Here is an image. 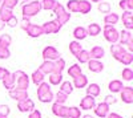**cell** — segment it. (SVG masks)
I'll use <instances>...</instances> for the list:
<instances>
[{"instance_id":"d6986e66","label":"cell","mask_w":133,"mask_h":118,"mask_svg":"<svg viewBox=\"0 0 133 118\" xmlns=\"http://www.w3.org/2000/svg\"><path fill=\"white\" fill-rule=\"evenodd\" d=\"M116 61H118V62H121V64H124V65H130V64L133 62V55L130 52H125V53H123V55H118V56H115L113 57Z\"/></svg>"},{"instance_id":"603a6c76","label":"cell","mask_w":133,"mask_h":118,"mask_svg":"<svg viewBox=\"0 0 133 118\" xmlns=\"http://www.w3.org/2000/svg\"><path fill=\"white\" fill-rule=\"evenodd\" d=\"M14 16V9H9V8H5V7H0V20L3 23H7V21Z\"/></svg>"},{"instance_id":"f1b7e54d","label":"cell","mask_w":133,"mask_h":118,"mask_svg":"<svg viewBox=\"0 0 133 118\" xmlns=\"http://www.w3.org/2000/svg\"><path fill=\"white\" fill-rule=\"evenodd\" d=\"M118 20H120V17L117 13H107L104 17V23H105V25H113L115 27V24H117Z\"/></svg>"},{"instance_id":"1f68e13d","label":"cell","mask_w":133,"mask_h":118,"mask_svg":"<svg viewBox=\"0 0 133 118\" xmlns=\"http://www.w3.org/2000/svg\"><path fill=\"white\" fill-rule=\"evenodd\" d=\"M100 32H101V27H100L98 24H96V23L89 24L88 28H87L88 36H97V35H100Z\"/></svg>"},{"instance_id":"9c48e42d","label":"cell","mask_w":133,"mask_h":118,"mask_svg":"<svg viewBox=\"0 0 133 118\" xmlns=\"http://www.w3.org/2000/svg\"><path fill=\"white\" fill-rule=\"evenodd\" d=\"M44 35H52V33H59V31L61 29V25L57 23V20H51L47 21L41 25Z\"/></svg>"},{"instance_id":"7dc6e473","label":"cell","mask_w":133,"mask_h":118,"mask_svg":"<svg viewBox=\"0 0 133 118\" xmlns=\"http://www.w3.org/2000/svg\"><path fill=\"white\" fill-rule=\"evenodd\" d=\"M11 56V52L8 48H3V47H0V60H5V58H9Z\"/></svg>"},{"instance_id":"ba28073f","label":"cell","mask_w":133,"mask_h":118,"mask_svg":"<svg viewBox=\"0 0 133 118\" xmlns=\"http://www.w3.org/2000/svg\"><path fill=\"white\" fill-rule=\"evenodd\" d=\"M60 52L55 48V47H52V45H48V47H45L43 49V58L44 60H48V61H56V60H59L60 58Z\"/></svg>"},{"instance_id":"681fc988","label":"cell","mask_w":133,"mask_h":118,"mask_svg":"<svg viewBox=\"0 0 133 118\" xmlns=\"http://www.w3.org/2000/svg\"><path fill=\"white\" fill-rule=\"evenodd\" d=\"M19 23H20L19 25L21 27V29H24V31H25V29H27V28H28V27L32 24V23H31V20H29L28 17H23V20L19 21Z\"/></svg>"},{"instance_id":"9a60e30c","label":"cell","mask_w":133,"mask_h":118,"mask_svg":"<svg viewBox=\"0 0 133 118\" xmlns=\"http://www.w3.org/2000/svg\"><path fill=\"white\" fill-rule=\"evenodd\" d=\"M25 32H27V35L29 36V37H40L41 35H44V32H43V28H41V25H37V24H31L27 29H25Z\"/></svg>"},{"instance_id":"ab89813d","label":"cell","mask_w":133,"mask_h":118,"mask_svg":"<svg viewBox=\"0 0 133 118\" xmlns=\"http://www.w3.org/2000/svg\"><path fill=\"white\" fill-rule=\"evenodd\" d=\"M118 7L123 11H132L133 9V0H120Z\"/></svg>"},{"instance_id":"d6a6232c","label":"cell","mask_w":133,"mask_h":118,"mask_svg":"<svg viewBox=\"0 0 133 118\" xmlns=\"http://www.w3.org/2000/svg\"><path fill=\"white\" fill-rule=\"evenodd\" d=\"M60 92H63L64 94L69 95L72 92H73V85L71 81H63L60 84Z\"/></svg>"},{"instance_id":"cb8c5ba5","label":"cell","mask_w":133,"mask_h":118,"mask_svg":"<svg viewBox=\"0 0 133 118\" xmlns=\"http://www.w3.org/2000/svg\"><path fill=\"white\" fill-rule=\"evenodd\" d=\"M123 88H124L123 81H120V80H112L108 84V89L112 93H120Z\"/></svg>"},{"instance_id":"f35d334b","label":"cell","mask_w":133,"mask_h":118,"mask_svg":"<svg viewBox=\"0 0 133 118\" xmlns=\"http://www.w3.org/2000/svg\"><path fill=\"white\" fill-rule=\"evenodd\" d=\"M68 118H81V109L71 106L68 109Z\"/></svg>"},{"instance_id":"680465c9","label":"cell","mask_w":133,"mask_h":118,"mask_svg":"<svg viewBox=\"0 0 133 118\" xmlns=\"http://www.w3.org/2000/svg\"><path fill=\"white\" fill-rule=\"evenodd\" d=\"M23 2H27L28 3V2H32V0H23Z\"/></svg>"},{"instance_id":"3957f363","label":"cell","mask_w":133,"mask_h":118,"mask_svg":"<svg viewBox=\"0 0 133 118\" xmlns=\"http://www.w3.org/2000/svg\"><path fill=\"white\" fill-rule=\"evenodd\" d=\"M15 78V88L19 90H28L29 88V76L23 70H16L12 73Z\"/></svg>"},{"instance_id":"836d02e7","label":"cell","mask_w":133,"mask_h":118,"mask_svg":"<svg viewBox=\"0 0 133 118\" xmlns=\"http://www.w3.org/2000/svg\"><path fill=\"white\" fill-rule=\"evenodd\" d=\"M128 52L123 45H120V44H112L110 45V53H112V56H118V55H123V53Z\"/></svg>"},{"instance_id":"8992f818","label":"cell","mask_w":133,"mask_h":118,"mask_svg":"<svg viewBox=\"0 0 133 118\" xmlns=\"http://www.w3.org/2000/svg\"><path fill=\"white\" fill-rule=\"evenodd\" d=\"M118 41H120V45H128V52L132 53L133 50V35H132V32L130 31H121L118 32Z\"/></svg>"},{"instance_id":"4fadbf2b","label":"cell","mask_w":133,"mask_h":118,"mask_svg":"<svg viewBox=\"0 0 133 118\" xmlns=\"http://www.w3.org/2000/svg\"><path fill=\"white\" fill-rule=\"evenodd\" d=\"M120 95H121V100L125 104H133V88L132 86H124L120 92Z\"/></svg>"},{"instance_id":"5b68a950","label":"cell","mask_w":133,"mask_h":118,"mask_svg":"<svg viewBox=\"0 0 133 118\" xmlns=\"http://www.w3.org/2000/svg\"><path fill=\"white\" fill-rule=\"evenodd\" d=\"M53 13L56 15V20H57V23H59L61 27H63L64 24L68 23L69 19H71V13L66 12L65 7H64L63 4H60V3H57L56 7L53 8Z\"/></svg>"},{"instance_id":"bcb514c9","label":"cell","mask_w":133,"mask_h":118,"mask_svg":"<svg viewBox=\"0 0 133 118\" xmlns=\"http://www.w3.org/2000/svg\"><path fill=\"white\" fill-rule=\"evenodd\" d=\"M11 113V109L8 105H0V117H8Z\"/></svg>"},{"instance_id":"7a4b0ae2","label":"cell","mask_w":133,"mask_h":118,"mask_svg":"<svg viewBox=\"0 0 133 118\" xmlns=\"http://www.w3.org/2000/svg\"><path fill=\"white\" fill-rule=\"evenodd\" d=\"M37 98L43 104H48L53 101V93L48 82H41L37 85Z\"/></svg>"},{"instance_id":"6f0895ef","label":"cell","mask_w":133,"mask_h":118,"mask_svg":"<svg viewBox=\"0 0 133 118\" xmlns=\"http://www.w3.org/2000/svg\"><path fill=\"white\" fill-rule=\"evenodd\" d=\"M91 2H93V3H101L103 0H91Z\"/></svg>"},{"instance_id":"d4e9b609","label":"cell","mask_w":133,"mask_h":118,"mask_svg":"<svg viewBox=\"0 0 133 118\" xmlns=\"http://www.w3.org/2000/svg\"><path fill=\"white\" fill-rule=\"evenodd\" d=\"M87 36H88L87 28H84V27H76V28L73 29V37L76 39V41L84 40Z\"/></svg>"},{"instance_id":"f546056e","label":"cell","mask_w":133,"mask_h":118,"mask_svg":"<svg viewBox=\"0 0 133 118\" xmlns=\"http://www.w3.org/2000/svg\"><path fill=\"white\" fill-rule=\"evenodd\" d=\"M81 73H83V69L79 64H73V65L69 67V69H68V76L72 77V78H76L77 76H80Z\"/></svg>"},{"instance_id":"91938a15","label":"cell","mask_w":133,"mask_h":118,"mask_svg":"<svg viewBox=\"0 0 133 118\" xmlns=\"http://www.w3.org/2000/svg\"><path fill=\"white\" fill-rule=\"evenodd\" d=\"M0 118H5V117H0Z\"/></svg>"},{"instance_id":"e0dca14e","label":"cell","mask_w":133,"mask_h":118,"mask_svg":"<svg viewBox=\"0 0 133 118\" xmlns=\"http://www.w3.org/2000/svg\"><path fill=\"white\" fill-rule=\"evenodd\" d=\"M121 19H123V24H124L125 29L132 31L133 29V13H132V11H124Z\"/></svg>"},{"instance_id":"83f0119b","label":"cell","mask_w":133,"mask_h":118,"mask_svg":"<svg viewBox=\"0 0 133 118\" xmlns=\"http://www.w3.org/2000/svg\"><path fill=\"white\" fill-rule=\"evenodd\" d=\"M55 62V68H53V73L52 74H63V70L65 68V60L64 58H59L56 61H53Z\"/></svg>"},{"instance_id":"4316f807","label":"cell","mask_w":133,"mask_h":118,"mask_svg":"<svg viewBox=\"0 0 133 118\" xmlns=\"http://www.w3.org/2000/svg\"><path fill=\"white\" fill-rule=\"evenodd\" d=\"M2 82H3V85H4L5 89L12 90V89L15 88V78H14V74H12V73L7 74V76L2 80Z\"/></svg>"},{"instance_id":"ffe728a7","label":"cell","mask_w":133,"mask_h":118,"mask_svg":"<svg viewBox=\"0 0 133 118\" xmlns=\"http://www.w3.org/2000/svg\"><path fill=\"white\" fill-rule=\"evenodd\" d=\"M105 56V50L103 47H93L89 52V57L91 60H100V58H103Z\"/></svg>"},{"instance_id":"30bf717a","label":"cell","mask_w":133,"mask_h":118,"mask_svg":"<svg viewBox=\"0 0 133 118\" xmlns=\"http://www.w3.org/2000/svg\"><path fill=\"white\" fill-rule=\"evenodd\" d=\"M17 109L21 113H31L32 110H35V102H33L31 98L19 101L17 102Z\"/></svg>"},{"instance_id":"f907efd6","label":"cell","mask_w":133,"mask_h":118,"mask_svg":"<svg viewBox=\"0 0 133 118\" xmlns=\"http://www.w3.org/2000/svg\"><path fill=\"white\" fill-rule=\"evenodd\" d=\"M19 24V20H17V17L14 15L12 17H11L8 21H7V23H5V25H8V27H11V28H14V27H16Z\"/></svg>"},{"instance_id":"52a82bcc","label":"cell","mask_w":133,"mask_h":118,"mask_svg":"<svg viewBox=\"0 0 133 118\" xmlns=\"http://www.w3.org/2000/svg\"><path fill=\"white\" fill-rule=\"evenodd\" d=\"M104 39L110 44H117L118 42V31L113 25H105L104 27Z\"/></svg>"},{"instance_id":"60d3db41","label":"cell","mask_w":133,"mask_h":118,"mask_svg":"<svg viewBox=\"0 0 133 118\" xmlns=\"http://www.w3.org/2000/svg\"><path fill=\"white\" fill-rule=\"evenodd\" d=\"M48 80L51 85H60L63 82V74H49Z\"/></svg>"},{"instance_id":"5bb4252c","label":"cell","mask_w":133,"mask_h":118,"mask_svg":"<svg viewBox=\"0 0 133 118\" xmlns=\"http://www.w3.org/2000/svg\"><path fill=\"white\" fill-rule=\"evenodd\" d=\"M9 97L15 100V101H23V100H27L29 98L28 95V90H19V89H12L9 90Z\"/></svg>"},{"instance_id":"db71d44e","label":"cell","mask_w":133,"mask_h":118,"mask_svg":"<svg viewBox=\"0 0 133 118\" xmlns=\"http://www.w3.org/2000/svg\"><path fill=\"white\" fill-rule=\"evenodd\" d=\"M107 118H124V117H121L118 113H109L107 115Z\"/></svg>"},{"instance_id":"ac0fdd59","label":"cell","mask_w":133,"mask_h":118,"mask_svg":"<svg viewBox=\"0 0 133 118\" xmlns=\"http://www.w3.org/2000/svg\"><path fill=\"white\" fill-rule=\"evenodd\" d=\"M87 64H88V69L93 73H100L104 69V64L100 60H89Z\"/></svg>"},{"instance_id":"7bdbcfd3","label":"cell","mask_w":133,"mask_h":118,"mask_svg":"<svg viewBox=\"0 0 133 118\" xmlns=\"http://www.w3.org/2000/svg\"><path fill=\"white\" fill-rule=\"evenodd\" d=\"M123 80L124 81H132L133 80V70L130 68H124L123 69Z\"/></svg>"},{"instance_id":"8d00e7d4","label":"cell","mask_w":133,"mask_h":118,"mask_svg":"<svg viewBox=\"0 0 133 118\" xmlns=\"http://www.w3.org/2000/svg\"><path fill=\"white\" fill-rule=\"evenodd\" d=\"M76 58H77V61H79L80 64H87L88 61L91 60V57H89V52L88 50H85V49H83L79 55L76 56Z\"/></svg>"},{"instance_id":"f6af8a7d","label":"cell","mask_w":133,"mask_h":118,"mask_svg":"<svg viewBox=\"0 0 133 118\" xmlns=\"http://www.w3.org/2000/svg\"><path fill=\"white\" fill-rule=\"evenodd\" d=\"M17 3H19V0H3V7H5V8H9V9H14L16 5H17Z\"/></svg>"},{"instance_id":"ee69618b","label":"cell","mask_w":133,"mask_h":118,"mask_svg":"<svg viewBox=\"0 0 133 118\" xmlns=\"http://www.w3.org/2000/svg\"><path fill=\"white\" fill-rule=\"evenodd\" d=\"M98 11L101 13H110V4L109 3H105V2H101L98 3Z\"/></svg>"},{"instance_id":"8fae6325","label":"cell","mask_w":133,"mask_h":118,"mask_svg":"<svg viewBox=\"0 0 133 118\" xmlns=\"http://www.w3.org/2000/svg\"><path fill=\"white\" fill-rule=\"evenodd\" d=\"M68 109L69 108H66L64 105H59L56 102H53L52 105V113L59 118H68Z\"/></svg>"},{"instance_id":"f5cc1de1","label":"cell","mask_w":133,"mask_h":118,"mask_svg":"<svg viewBox=\"0 0 133 118\" xmlns=\"http://www.w3.org/2000/svg\"><path fill=\"white\" fill-rule=\"evenodd\" d=\"M7 74H9V70L5 69V68H2V67H0V81H2V80L7 76Z\"/></svg>"},{"instance_id":"b9f144b4","label":"cell","mask_w":133,"mask_h":118,"mask_svg":"<svg viewBox=\"0 0 133 118\" xmlns=\"http://www.w3.org/2000/svg\"><path fill=\"white\" fill-rule=\"evenodd\" d=\"M11 42H12V39H11L9 35H2L0 36V47H3V48H8L11 45Z\"/></svg>"},{"instance_id":"d590c367","label":"cell","mask_w":133,"mask_h":118,"mask_svg":"<svg viewBox=\"0 0 133 118\" xmlns=\"http://www.w3.org/2000/svg\"><path fill=\"white\" fill-rule=\"evenodd\" d=\"M31 80H32V82L35 84V85H40L41 82H44V74L37 69V70H35V72L32 73Z\"/></svg>"},{"instance_id":"277c9868","label":"cell","mask_w":133,"mask_h":118,"mask_svg":"<svg viewBox=\"0 0 133 118\" xmlns=\"http://www.w3.org/2000/svg\"><path fill=\"white\" fill-rule=\"evenodd\" d=\"M41 11V4L39 0H32V2L25 3L23 7H21V13H23V17H28L31 19L32 16H36L37 13H40Z\"/></svg>"},{"instance_id":"6da1fadb","label":"cell","mask_w":133,"mask_h":118,"mask_svg":"<svg viewBox=\"0 0 133 118\" xmlns=\"http://www.w3.org/2000/svg\"><path fill=\"white\" fill-rule=\"evenodd\" d=\"M66 8L69 9V12L87 15L92 11V3L87 2V0H69L66 3Z\"/></svg>"},{"instance_id":"7c38bea8","label":"cell","mask_w":133,"mask_h":118,"mask_svg":"<svg viewBox=\"0 0 133 118\" xmlns=\"http://www.w3.org/2000/svg\"><path fill=\"white\" fill-rule=\"evenodd\" d=\"M110 106H108L105 102H100V104H97L95 108H93V110H95V114L97 115V117H100V118H107V115L110 113Z\"/></svg>"},{"instance_id":"e575fe53","label":"cell","mask_w":133,"mask_h":118,"mask_svg":"<svg viewBox=\"0 0 133 118\" xmlns=\"http://www.w3.org/2000/svg\"><path fill=\"white\" fill-rule=\"evenodd\" d=\"M40 4H41V9L53 11V8L56 7V4H57V0H41Z\"/></svg>"},{"instance_id":"7402d4cb","label":"cell","mask_w":133,"mask_h":118,"mask_svg":"<svg viewBox=\"0 0 133 118\" xmlns=\"http://www.w3.org/2000/svg\"><path fill=\"white\" fill-rule=\"evenodd\" d=\"M73 86L75 88H77V89H83V88H85L87 85H88V78H87V76H84V74L81 73L80 76H77L76 78H73Z\"/></svg>"},{"instance_id":"44dd1931","label":"cell","mask_w":133,"mask_h":118,"mask_svg":"<svg viewBox=\"0 0 133 118\" xmlns=\"http://www.w3.org/2000/svg\"><path fill=\"white\" fill-rule=\"evenodd\" d=\"M53 68H55V62L53 61H48V60H44V62L40 65L39 70L45 76V74H52L53 73Z\"/></svg>"},{"instance_id":"2e32d148","label":"cell","mask_w":133,"mask_h":118,"mask_svg":"<svg viewBox=\"0 0 133 118\" xmlns=\"http://www.w3.org/2000/svg\"><path fill=\"white\" fill-rule=\"evenodd\" d=\"M96 106V100H95V97H91V95H85V97L81 100V102H80V108L83 109V110H91V109H93Z\"/></svg>"},{"instance_id":"c3c4849f","label":"cell","mask_w":133,"mask_h":118,"mask_svg":"<svg viewBox=\"0 0 133 118\" xmlns=\"http://www.w3.org/2000/svg\"><path fill=\"white\" fill-rule=\"evenodd\" d=\"M104 102H105L108 106H110V105H115V104L117 102V98L115 97L113 94H109V95H107V97H105Z\"/></svg>"},{"instance_id":"9f6ffc18","label":"cell","mask_w":133,"mask_h":118,"mask_svg":"<svg viewBox=\"0 0 133 118\" xmlns=\"http://www.w3.org/2000/svg\"><path fill=\"white\" fill-rule=\"evenodd\" d=\"M81 118H93V117L89 115V114H85V115H81Z\"/></svg>"},{"instance_id":"484cf974","label":"cell","mask_w":133,"mask_h":118,"mask_svg":"<svg viewBox=\"0 0 133 118\" xmlns=\"http://www.w3.org/2000/svg\"><path fill=\"white\" fill-rule=\"evenodd\" d=\"M88 88L87 89V94L88 95H91V97H97V95L100 94V92H101V89H100V85L98 84H89V85H87Z\"/></svg>"},{"instance_id":"11a10c76","label":"cell","mask_w":133,"mask_h":118,"mask_svg":"<svg viewBox=\"0 0 133 118\" xmlns=\"http://www.w3.org/2000/svg\"><path fill=\"white\" fill-rule=\"evenodd\" d=\"M4 27H5V23H3V21L0 20V31H3V29H4Z\"/></svg>"},{"instance_id":"816d5d0a","label":"cell","mask_w":133,"mask_h":118,"mask_svg":"<svg viewBox=\"0 0 133 118\" xmlns=\"http://www.w3.org/2000/svg\"><path fill=\"white\" fill-rule=\"evenodd\" d=\"M28 118H41V113H40L37 109H35V110H32V112L29 113Z\"/></svg>"},{"instance_id":"74e56055","label":"cell","mask_w":133,"mask_h":118,"mask_svg":"<svg viewBox=\"0 0 133 118\" xmlns=\"http://www.w3.org/2000/svg\"><path fill=\"white\" fill-rule=\"evenodd\" d=\"M53 100H55V102L59 104V105H64V104H65V101L68 100V95L64 94L63 92H60V90H59L56 94L53 95Z\"/></svg>"},{"instance_id":"4dcf8cb0","label":"cell","mask_w":133,"mask_h":118,"mask_svg":"<svg viewBox=\"0 0 133 118\" xmlns=\"http://www.w3.org/2000/svg\"><path fill=\"white\" fill-rule=\"evenodd\" d=\"M83 50V47L80 45V41H71L69 42V52L72 53V55L76 57L77 55H79V53Z\"/></svg>"}]
</instances>
